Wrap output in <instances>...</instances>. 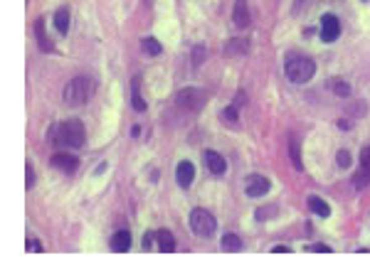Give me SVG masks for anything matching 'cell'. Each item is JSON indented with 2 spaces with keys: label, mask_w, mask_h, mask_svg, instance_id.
I'll return each instance as SVG.
<instances>
[{
  "label": "cell",
  "mask_w": 370,
  "mask_h": 278,
  "mask_svg": "<svg viewBox=\"0 0 370 278\" xmlns=\"http://www.w3.org/2000/svg\"><path fill=\"white\" fill-rule=\"evenodd\" d=\"M269 190H272V182H269L264 175H250V177H247V187H244L247 197L257 199V197H264Z\"/></svg>",
  "instance_id": "obj_8"
},
{
  "label": "cell",
  "mask_w": 370,
  "mask_h": 278,
  "mask_svg": "<svg viewBox=\"0 0 370 278\" xmlns=\"http://www.w3.org/2000/svg\"><path fill=\"white\" fill-rule=\"evenodd\" d=\"M309 209L316 212L318 217H331V207L326 204V199H321L318 195H311L309 197Z\"/></svg>",
  "instance_id": "obj_19"
},
{
  "label": "cell",
  "mask_w": 370,
  "mask_h": 278,
  "mask_svg": "<svg viewBox=\"0 0 370 278\" xmlns=\"http://www.w3.org/2000/svg\"><path fill=\"white\" fill-rule=\"evenodd\" d=\"M341 37V23L336 15H323L321 18V42L331 45Z\"/></svg>",
  "instance_id": "obj_6"
},
{
  "label": "cell",
  "mask_w": 370,
  "mask_h": 278,
  "mask_svg": "<svg viewBox=\"0 0 370 278\" xmlns=\"http://www.w3.org/2000/svg\"><path fill=\"white\" fill-rule=\"evenodd\" d=\"M91 94H94V79L77 77V79H72V82L64 86L62 99H64L67 106H84L86 101L91 99Z\"/></svg>",
  "instance_id": "obj_3"
},
{
  "label": "cell",
  "mask_w": 370,
  "mask_h": 278,
  "mask_svg": "<svg viewBox=\"0 0 370 278\" xmlns=\"http://www.w3.org/2000/svg\"><path fill=\"white\" fill-rule=\"evenodd\" d=\"M289 155H291V163H294V167L301 172V170H304V163H301V150H299V140H296V138L289 140Z\"/></svg>",
  "instance_id": "obj_22"
},
{
  "label": "cell",
  "mask_w": 370,
  "mask_h": 278,
  "mask_svg": "<svg viewBox=\"0 0 370 278\" xmlns=\"http://www.w3.org/2000/svg\"><path fill=\"white\" fill-rule=\"evenodd\" d=\"M250 52V42L242 37H234L225 45V57H237V55H247Z\"/></svg>",
  "instance_id": "obj_15"
},
{
  "label": "cell",
  "mask_w": 370,
  "mask_h": 278,
  "mask_svg": "<svg viewBox=\"0 0 370 278\" xmlns=\"http://www.w3.org/2000/svg\"><path fill=\"white\" fill-rule=\"evenodd\" d=\"M242 249V239L237 234H225L222 236V251H239Z\"/></svg>",
  "instance_id": "obj_23"
},
{
  "label": "cell",
  "mask_w": 370,
  "mask_h": 278,
  "mask_svg": "<svg viewBox=\"0 0 370 278\" xmlns=\"http://www.w3.org/2000/svg\"><path fill=\"white\" fill-rule=\"evenodd\" d=\"M131 136H134V138H136V136H141V128H139V126H134V128H131Z\"/></svg>",
  "instance_id": "obj_36"
},
{
  "label": "cell",
  "mask_w": 370,
  "mask_h": 278,
  "mask_svg": "<svg viewBox=\"0 0 370 278\" xmlns=\"http://www.w3.org/2000/svg\"><path fill=\"white\" fill-rule=\"evenodd\" d=\"M259 222H267V219H272V217H277V207L274 204H267V207H259L255 214Z\"/></svg>",
  "instance_id": "obj_24"
},
{
  "label": "cell",
  "mask_w": 370,
  "mask_h": 278,
  "mask_svg": "<svg viewBox=\"0 0 370 278\" xmlns=\"http://www.w3.org/2000/svg\"><path fill=\"white\" fill-rule=\"evenodd\" d=\"M304 5H306V0H296V3H294V8H291V13H294V15H296V13H301V10H304Z\"/></svg>",
  "instance_id": "obj_32"
},
{
  "label": "cell",
  "mask_w": 370,
  "mask_h": 278,
  "mask_svg": "<svg viewBox=\"0 0 370 278\" xmlns=\"http://www.w3.org/2000/svg\"><path fill=\"white\" fill-rule=\"evenodd\" d=\"M55 28H57L59 35H67L69 32V8L67 5L59 8L57 13H55Z\"/></svg>",
  "instance_id": "obj_18"
},
{
  "label": "cell",
  "mask_w": 370,
  "mask_h": 278,
  "mask_svg": "<svg viewBox=\"0 0 370 278\" xmlns=\"http://www.w3.org/2000/svg\"><path fill=\"white\" fill-rule=\"evenodd\" d=\"M244 99H247V96H244V91H239V94H237V99H234V106H237V109H239V106H244Z\"/></svg>",
  "instance_id": "obj_33"
},
{
  "label": "cell",
  "mask_w": 370,
  "mask_h": 278,
  "mask_svg": "<svg viewBox=\"0 0 370 278\" xmlns=\"http://www.w3.org/2000/svg\"><path fill=\"white\" fill-rule=\"evenodd\" d=\"M222 123H225L227 128H237V126H239V113H237V106H234V104L222 111Z\"/></svg>",
  "instance_id": "obj_20"
},
{
  "label": "cell",
  "mask_w": 370,
  "mask_h": 278,
  "mask_svg": "<svg viewBox=\"0 0 370 278\" xmlns=\"http://www.w3.org/2000/svg\"><path fill=\"white\" fill-rule=\"evenodd\" d=\"M50 165L62 170V172H77V167H79V158H74V155H67V153H55L52 158H50Z\"/></svg>",
  "instance_id": "obj_9"
},
{
  "label": "cell",
  "mask_w": 370,
  "mask_h": 278,
  "mask_svg": "<svg viewBox=\"0 0 370 278\" xmlns=\"http://www.w3.org/2000/svg\"><path fill=\"white\" fill-rule=\"evenodd\" d=\"M338 128H341V131H350L353 123H350V121H338Z\"/></svg>",
  "instance_id": "obj_34"
},
{
  "label": "cell",
  "mask_w": 370,
  "mask_h": 278,
  "mask_svg": "<svg viewBox=\"0 0 370 278\" xmlns=\"http://www.w3.org/2000/svg\"><path fill=\"white\" fill-rule=\"evenodd\" d=\"M205 165H207V170H210L212 175H225L227 160H225L220 153H215V150H205Z\"/></svg>",
  "instance_id": "obj_11"
},
{
  "label": "cell",
  "mask_w": 370,
  "mask_h": 278,
  "mask_svg": "<svg viewBox=\"0 0 370 278\" xmlns=\"http://www.w3.org/2000/svg\"><path fill=\"white\" fill-rule=\"evenodd\" d=\"M306 251H313V253H331V246H326V244H309Z\"/></svg>",
  "instance_id": "obj_30"
},
{
  "label": "cell",
  "mask_w": 370,
  "mask_h": 278,
  "mask_svg": "<svg viewBox=\"0 0 370 278\" xmlns=\"http://www.w3.org/2000/svg\"><path fill=\"white\" fill-rule=\"evenodd\" d=\"M353 185H355V190H363L370 185V145L363 148V153H360V167L353 177Z\"/></svg>",
  "instance_id": "obj_7"
},
{
  "label": "cell",
  "mask_w": 370,
  "mask_h": 278,
  "mask_svg": "<svg viewBox=\"0 0 370 278\" xmlns=\"http://www.w3.org/2000/svg\"><path fill=\"white\" fill-rule=\"evenodd\" d=\"M25 249H28V253H40V251H42V244H40L35 236H28V244H25Z\"/></svg>",
  "instance_id": "obj_27"
},
{
  "label": "cell",
  "mask_w": 370,
  "mask_h": 278,
  "mask_svg": "<svg viewBox=\"0 0 370 278\" xmlns=\"http://www.w3.org/2000/svg\"><path fill=\"white\" fill-rule=\"evenodd\" d=\"M175 101L188 111H200L205 106V101H207V94L202 89H183V91H178Z\"/></svg>",
  "instance_id": "obj_5"
},
{
  "label": "cell",
  "mask_w": 370,
  "mask_h": 278,
  "mask_svg": "<svg viewBox=\"0 0 370 278\" xmlns=\"http://www.w3.org/2000/svg\"><path fill=\"white\" fill-rule=\"evenodd\" d=\"M111 251H116V253H124V251H129V246H131V234L126 231V229H121V231H116L114 236H111Z\"/></svg>",
  "instance_id": "obj_14"
},
{
  "label": "cell",
  "mask_w": 370,
  "mask_h": 278,
  "mask_svg": "<svg viewBox=\"0 0 370 278\" xmlns=\"http://www.w3.org/2000/svg\"><path fill=\"white\" fill-rule=\"evenodd\" d=\"M331 89H333L338 96H343V99H345V96H350V86L343 82V79H333V82H331Z\"/></svg>",
  "instance_id": "obj_25"
},
{
  "label": "cell",
  "mask_w": 370,
  "mask_h": 278,
  "mask_svg": "<svg viewBox=\"0 0 370 278\" xmlns=\"http://www.w3.org/2000/svg\"><path fill=\"white\" fill-rule=\"evenodd\" d=\"M156 241H158V249L163 251V253H171V251L175 249V236H173L168 229L156 231Z\"/></svg>",
  "instance_id": "obj_16"
},
{
  "label": "cell",
  "mask_w": 370,
  "mask_h": 278,
  "mask_svg": "<svg viewBox=\"0 0 370 278\" xmlns=\"http://www.w3.org/2000/svg\"><path fill=\"white\" fill-rule=\"evenodd\" d=\"M35 37H37V45H40L42 52H52L55 50V45L50 42V37L45 32V18H37L35 20Z\"/></svg>",
  "instance_id": "obj_13"
},
{
  "label": "cell",
  "mask_w": 370,
  "mask_h": 278,
  "mask_svg": "<svg viewBox=\"0 0 370 278\" xmlns=\"http://www.w3.org/2000/svg\"><path fill=\"white\" fill-rule=\"evenodd\" d=\"M272 251H274V253H289L291 249H289V246H274Z\"/></svg>",
  "instance_id": "obj_35"
},
{
  "label": "cell",
  "mask_w": 370,
  "mask_h": 278,
  "mask_svg": "<svg viewBox=\"0 0 370 278\" xmlns=\"http://www.w3.org/2000/svg\"><path fill=\"white\" fill-rule=\"evenodd\" d=\"M25 187H28V190L35 187V170H32V165L25 167Z\"/></svg>",
  "instance_id": "obj_29"
},
{
  "label": "cell",
  "mask_w": 370,
  "mask_h": 278,
  "mask_svg": "<svg viewBox=\"0 0 370 278\" xmlns=\"http://www.w3.org/2000/svg\"><path fill=\"white\" fill-rule=\"evenodd\" d=\"M336 160H338V165H341V167H348V165H350V160H353V158H350V153H348V150H338Z\"/></svg>",
  "instance_id": "obj_28"
},
{
  "label": "cell",
  "mask_w": 370,
  "mask_h": 278,
  "mask_svg": "<svg viewBox=\"0 0 370 278\" xmlns=\"http://www.w3.org/2000/svg\"><path fill=\"white\" fill-rule=\"evenodd\" d=\"M190 59H193V67H200L202 64V59H205V47H193V52H190Z\"/></svg>",
  "instance_id": "obj_26"
},
{
  "label": "cell",
  "mask_w": 370,
  "mask_h": 278,
  "mask_svg": "<svg viewBox=\"0 0 370 278\" xmlns=\"http://www.w3.org/2000/svg\"><path fill=\"white\" fill-rule=\"evenodd\" d=\"M156 239V234L153 231H146V236H143V251H148L151 249V241Z\"/></svg>",
  "instance_id": "obj_31"
},
{
  "label": "cell",
  "mask_w": 370,
  "mask_h": 278,
  "mask_svg": "<svg viewBox=\"0 0 370 278\" xmlns=\"http://www.w3.org/2000/svg\"><path fill=\"white\" fill-rule=\"evenodd\" d=\"M232 23H234V28H239V30H244L250 25V8H247V0H237V3H234Z\"/></svg>",
  "instance_id": "obj_12"
},
{
  "label": "cell",
  "mask_w": 370,
  "mask_h": 278,
  "mask_svg": "<svg viewBox=\"0 0 370 278\" xmlns=\"http://www.w3.org/2000/svg\"><path fill=\"white\" fill-rule=\"evenodd\" d=\"M52 136H55V143L67 145V148H82L84 140H86L84 126H82V121H77V118H69V121L59 123L57 128L52 131Z\"/></svg>",
  "instance_id": "obj_2"
},
{
  "label": "cell",
  "mask_w": 370,
  "mask_h": 278,
  "mask_svg": "<svg viewBox=\"0 0 370 278\" xmlns=\"http://www.w3.org/2000/svg\"><path fill=\"white\" fill-rule=\"evenodd\" d=\"M284 72H286V77H289V82L306 84V82H311V77L316 74V62H313L311 57L291 52V55H286Z\"/></svg>",
  "instance_id": "obj_1"
},
{
  "label": "cell",
  "mask_w": 370,
  "mask_h": 278,
  "mask_svg": "<svg viewBox=\"0 0 370 278\" xmlns=\"http://www.w3.org/2000/svg\"><path fill=\"white\" fill-rule=\"evenodd\" d=\"M188 226H190V231L193 234H198L200 239H207V236H212L215 234V229H217V219L207 212V209H193L190 212V217H188Z\"/></svg>",
  "instance_id": "obj_4"
},
{
  "label": "cell",
  "mask_w": 370,
  "mask_h": 278,
  "mask_svg": "<svg viewBox=\"0 0 370 278\" xmlns=\"http://www.w3.org/2000/svg\"><path fill=\"white\" fill-rule=\"evenodd\" d=\"M131 106L141 113L146 111V101H143V96H141V79H134L131 82Z\"/></svg>",
  "instance_id": "obj_17"
},
{
  "label": "cell",
  "mask_w": 370,
  "mask_h": 278,
  "mask_svg": "<svg viewBox=\"0 0 370 278\" xmlns=\"http://www.w3.org/2000/svg\"><path fill=\"white\" fill-rule=\"evenodd\" d=\"M141 50L148 57H156V55H161V52H163V47H161V42H158L156 37H146V40L141 42Z\"/></svg>",
  "instance_id": "obj_21"
},
{
  "label": "cell",
  "mask_w": 370,
  "mask_h": 278,
  "mask_svg": "<svg viewBox=\"0 0 370 278\" xmlns=\"http://www.w3.org/2000/svg\"><path fill=\"white\" fill-rule=\"evenodd\" d=\"M175 180H178V185L183 190H188L193 185V180H195V167H193V163H188V160L178 163V167H175Z\"/></svg>",
  "instance_id": "obj_10"
}]
</instances>
